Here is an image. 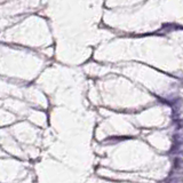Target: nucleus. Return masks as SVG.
I'll use <instances>...</instances> for the list:
<instances>
[{"mask_svg": "<svg viewBox=\"0 0 183 183\" xmlns=\"http://www.w3.org/2000/svg\"><path fill=\"white\" fill-rule=\"evenodd\" d=\"M169 183H182V179H174V180H172Z\"/></svg>", "mask_w": 183, "mask_h": 183, "instance_id": "1", "label": "nucleus"}]
</instances>
